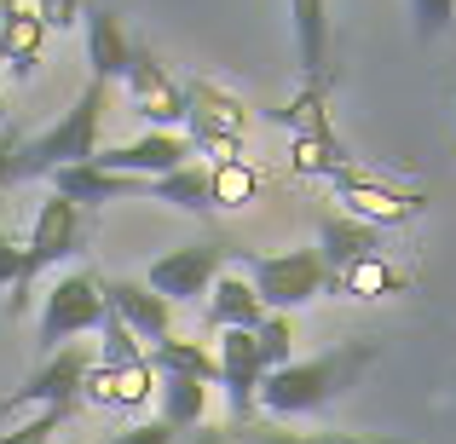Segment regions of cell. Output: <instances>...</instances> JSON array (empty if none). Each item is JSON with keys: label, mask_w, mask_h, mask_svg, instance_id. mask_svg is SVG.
<instances>
[{"label": "cell", "mask_w": 456, "mask_h": 444, "mask_svg": "<svg viewBox=\"0 0 456 444\" xmlns=\"http://www.w3.org/2000/svg\"><path fill=\"white\" fill-rule=\"evenodd\" d=\"M151 197L174 202V208H185V214H214V185H208V167L202 162H185V167H174V174L151 179Z\"/></svg>", "instance_id": "cb8c5ba5"}, {"label": "cell", "mask_w": 456, "mask_h": 444, "mask_svg": "<svg viewBox=\"0 0 456 444\" xmlns=\"http://www.w3.org/2000/svg\"><path fill=\"white\" fill-rule=\"evenodd\" d=\"M76 410H35L23 427H12V433H0V444H53V433L69 422Z\"/></svg>", "instance_id": "f1b7e54d"}, {"label": "cell", "mask_w": 456, "mask_h": 444, "mask_svg": "<svg viewBox=\"0 0 456 444\" xmlns=\"http://www.w3.org/2000/svg\"><path fill=\"white\" fill-rule=\"evenodd\" d=\"M41 46H46V23L35 18L29 0H18V6L6 12V23H0V64L18 81H29L35 64H41Z\"/></svg>", "instance_id": "2e32d148"}, {"label": "cell", "mask_w": 456, "mask_h": 444, "mask_svg": "<svg viewBox=\"0 0 456 444\" xmlns=\"http://www.w3.org/2000/svg\"><path fill=\"white\" fill-rule=\"evenodd\" d=\"M243 127L248 110L214 81H191L185 87V145L191 156H208V167H225L243 156Z\"/></svg>", "instance_id": "3957f363"}, {"label": "cell", "mask_w": 456, "mask_h": 444, "mask_svg": "<svg viewBox=\"0 0 456 444\" xmlns=\"http://www.w3.org/2000/svg\"><path fill=\"white\" fill-rule=\"evenodd\" d=\"M237 444H323V439H306V433H283V427H243Z\"/></svg>", "instance_id": "836d02e7"}, {"label": "cell", "mask_w": 456, "mask_h": 444, "mask_svg": "<svg viewBox=\"0 0 456 444\" xmlns=\"http://www.w3.org/2000/svg\"><path fill=\"white\" fill-rule=\"evenodd\" d=\"M255 346H260V369L266 375H278V369H289L295 364V329H289V318L283 311H266V323L255 329Z\"/></svg>", "instance_id": "83f0119b"}, {"label": "cell", "mask_w": 456, "mask_h": 444, "mask_svg": "<svg viewBox=\"0 0 456 444\" xmlns=\"http://www.w3.org/2000/svg\"><path fill=\"white\" fill-rule=\"evenodd\" d=\"M404 278L387 266V260H358V266L346 271H330V283H323V295H341V300H381V295H399Z\"/></svg>", "instance_id": "7402d4cb"}, {"label": "cell", "mask_w": 456, "mask_h": 444, "mask_svg": "<svg viewBox=\"0 0 456 444\" xmlns=\"http://www.w3.org/2000/svg\"><path fill=\"white\" fill-rule=\"evenodd\" d=\"M87 64H93V81H122L127 64H134V46H127V29L116 23L110 6H93L87 12Z\"/></svg>", "instance_id": "9a60e30c"}, {"label": "cell", "mask_w": 456, "mask_h": 444, "mask_svg": "<svg viewBox=\"0 0 456 444\" xmlns=\"http://www.w3.org/2000/svg\"><path fill=\"white\" fill-rule=\"evenodd\" d=\"M104 311H110L104 306V283L93 278V271H64V278L53 283V295H46L35 341H41V352H58V346L81 341L87 329H99Z\"/></svg>", "instance_id": "8992f818"}, {"label": "cell", "mask_w": 456, "mask_h": 444, "mask_svg": "<svg viewBox=\"0 0 456 444\" xmlns=\"http://www.w3.org/2000/svg\"><path fill=\"white\" fill-rule=\"evenodd\" d=\"M18 145H23V139L12 133V127H0V190L12 185V167H18Z\"/></svg>", "instance_id": "e575fe53"}, {"label": "cell", "mask_w": 456, "mask_h": 444, "mask_svg": "<svg viewBox=\"0 0 456 444\" xmlns=\"http://www.w3.org/2000/svg\"><path fill=\"white\" fill-rule=\"evenodd\" d=\"M87 248V225H81V208L64 197H46L41 208H35V225H29V243H23V278L18 289H12V311L29 306V289L35 278H41L46 266H58V260L81 254Z\"/></svg>", "instance_id": "277c9868"}, {"label": "cell", "mask_w": 456, "mask_h": 444, "mask_svg": "<svg viewBox=\"0 0 456 444\" xmlns=\"http://www.w3.org/2000/svg\"><path fill=\"white\" fill-rule=\"evenodd\" d=\"M156 399H162V422L174 427V433H197L202 427V410H208V387L191 375H156Z\"/></svg>", "instance_id": "603a6c76"}, {"label": "cell", "mask_w": 456, "mask_h": 444, "mask_svg": "<svg viewBox=\"0 0 456 444\" xmlns=\"http://www.w3.org/2000/svg\"><path fill=\"white\" fill-rule=\"evenodd\" d=\"M283 127H295V139H335L330 127V81H306L289 99V110H278Z\"/></svg>", "instance_id": "d4e9b609"}, {"label": "cell", "mask_w": 456, "mask_h": 444, "mask_svg": "<svg viewBox=\"0 0 456 444\" xmlns=\"http://www.w3.org/2000/svg\"><path fill=\"white\" fill-rule=\"evenodd\" d=\"M0 127H6V99H0Z\"/></svg>", "instance_id": "74e56055"}, {"label": "cell", "mask_w": 456, "mask_h": 444, "mask_svg": "<svg viewBox=\"0 0 456 444\" xmlns=\"http://www.w3.org/2000/svg\"><path fill=\"white\" fill-rule=\"evenodd\" d=\"M335 202L346 208V220H358V225H404V220H422L428 214V197L422 190H393V185H381V179H370V174H353V179H335Z\"/></svg>", "instance_id": "30bf717a"}, {"label": "cell", "mask_w": 456, "mask_h": 444, "mask_svg": "<svg viewBox=\"0 0 456 444\" xmlns=\"http://www.w3.org/2000/svg\"><path fill=\"white\" fill-rule=\"evenodd\" d=\"M110 444H174V427L167 422H139V427H127V433H116Z\"/></svg>", "instance_id": "1f68e13d"}, {"label": "cell", "mask_w": 456, "mask_h": 444, "mask_svg": "<svg viewBox=\"0 0 456 444\" xmlns=\"http://www.w3.org/2000/svg\"><path fill=\"white\" fill-rule=\"evenodd\" d=\"M104 306H110V318H122L127 329H134V341H145V346H156V341H167V300L162 295H151L145 283H104Z\"/></svg>", "instance_id": "5bb4252c"}, {"label": "cell", "mask_w": 456, "mask_h": 444, "mask_svg": "<svg viewBox=\"0 0 456 444\" xmlns=\"http://www.w3.org/2000/svg\"><path fill=\"white\" fill-rule=\"evenodd\" d=\"M330 271H323V254L318 248H283V254H255L248 260V289L266 311H295V306H312L323 295Z\"/></svg>", "instance_id": "5b68a950"}, {"label": "cell", "mask_w": 456, "mask_h": 444, "mask_svg": "<svg viewBox=\"0 0 456 444\" xmlns=\"http://www.w3.org/2000/svg\"><path fill=\"white\" fill-rule=\"evenodd\" d=\"M370 364H376V346L346 341L323 358H306V364H289V369H278V375H266L260 392H255V404L272 410V416H312L330 399H341L346 387H358V375H364Z\"/></svg>", "instance_id": "6da1fadb"}, {"label": "cell", "mask_w": 456, "mask_h": 444, "mask_svg": "<svg viewBox=\"0 0 456 444\" xmlns=\"http://www.w3.org/2000/svg\"><path fill=\"white\" fill-rule=\"evenodd\" d=\"M214 358H220V387H225L232 416H237V422H248V416H255V392H260V381H266L255 335H248V329H225L220 346H214Z\"/></svg>", "instance_id": "7c38bea8"}, {"label": "cell", "mask_w": 456, "mask_h": 444, "mask_svg": "<svg viewBox=\"0 0 456 444\" xmlns=\"http://www.w3.org/2000/svg\"><path fill=\"white\" fill-rule=\"evenodd\" d=\"M185 444H237V433H225V427H197Z\"/></svg>", "instance_id": "d590c367"}, {"label": "cell", "mask_w": 456, "mask_h": 444, "mask_svg": "<svg viewBox=\"0 0 456 444\" xmlns=\"http://www.w3.org/2000/svg\"><path fill=\"white\" fill-rule=\"evenodd\" d=\"M122 81H127V104H134V116H145L151 133H179V127H185V87H179L151 52L134 46V64H127Z\"/></svg>", "instance_id": "9c48e42d"}, {"label": "cell", "mask_w": 456, "mask_h": 444, "mask_svg": "<svg viewBox=\"0 0 456 444\" xmlns=\"http://www.w3.org/2000/svg\"><path fill=\"white\" fill-rule=\"evenodd\" d=\"M289 23H295V58H301L306 81H330V6L323 0H289Z\"/></svg>", "instance_id": "d6986e66"}, {"label": "cell", "mask_w": 456, "mask_h": 444, "mask_svg": "<svg viewBox=\"0 0 456 444\" xmlns=\"http://www.w3.org/2000/svg\"><path fill=\"white\" fill-rule=\"evenodd\" d=\"M104 81H87V87L76 93V104H69L64 116H58L46 133L23 139L18 145V167H12V179H53L58 167H81L99 156V127H104Z\"/></svg>", "instance_id": "7a4b0ae2"}, {"label": "cell", "mask_w": 456, "mask_h": 444, "mask_svg": "<svg viewBox=\"0 0 456 444\" xmlns=\"http://www.w3.org/2000/svg\"><path fill=\"white\" fill-rule=\"evenodd\" d=\"M318 254H323V271H346V266H358V260L381 254V231L346 220V214H330L323 231H318Z\"/></svg>", "instance_id": "ac0fdd59"}, {"label": "cell", "mask_w": 456, "mask_h": 444, "mask_svg": "<svg viewBox=\"0 0 456 444\" xmlns=\"http://www.w3.org/2000/svg\"><path fill=\"white\" fill-rule=\"evenodd\" d=\"M151 387H156L151 369H110V364L93 358L87 381H81V399L99 404V410H139V404L151 399Z\"/></svg>", "instance_id": "e0dca14e"}, {"label": "cell", "mask_w": 456, "mask_h": 444, "mask_svg": "<svg viewBox=\"0 0 456 444\" xmlns=\"http://www.w3.org/2000/svg\"><path fill=\"white\" fill-rule=\"evenodd\" d=\"M35 18L46 23V35L53 29H76L81 23V0H35Z\"/></svg>", "instance_id": "4dcf8cb0"}, {"label": "cell", "mask_w": 456, "mask_h": 444, "mask_svg": "<svg viewBox=\"0 0 456 444\" xmlns=\"http://www.w3.org/2000/svg\"><path fill=\"white\" fill-rule=\"evenodd\" d=\"M87 369H93L87 346H58V352L46 358L23 387H12L6 399H0V416H18V410H76Z\"/></svg>", "instance_id": "52a82bcc"}, {"label": "cell", "mask_w": 456, "mask_h": 444, "mask_svg": "<svg viewBox=\"0 0 456 444\" xmlns=\"http://www.w3.org/2000/svg\"><path fill=\"white\" fill-rule=\"evenodd\" d=\"M225 266V243H197V248H174V254H162L156 266L145 271V289L162 295L167 306H185V300H202L214 289V278H220Z\"/></svg>", "instance_id": "ba28073f"}, {"label": "cell", "mask_w": 456, "mask_h": 444, "mask_svg": "<svg viewBox=\"0 0 456 444\" xmlns=\"http://www.w3.org/2000/svg\"><path fill=\"white\" fill-rule=\"evenodd\" d=\"M208 185H214V208H248L260 197V174L237 156L225 167H208Z\"/></svg>", "instance_id": "484cf974"}, {"label": "cell", "mask_w": 456, "mask_h": 444, "mask_svg": "<svg viewBox=\"0 0 456 444\" xmlns=\"http://www.w3.org/2000/svg\"><path fill=\"white\" fill-rule=\"evenodd\" d=\"M99 167H110V174H127V179H162V174H174V167H185L191 162V145H185V133H145V139H127V145H110L99 156H93Z\"/></svg>", "instance_id": "8fae6325"}, {"label": "cell", "mask_w": 456, "mask_h": 444, "mask_svg": "<svg viewBox=\"0 0 456 444\" xmlns=\"http://www.w3.org/2000/svg\"><path fill=\"white\" fill-rule=\"evenodd\" d=\"M53 197L81 202V208H104V202L151 197V185L145 179H127V174H110V167H99V162H81V167H58L53 174Z\"/></svg>", "instance_id": "4fadbf2b"}, {"label": "cell", "mask_w": 456, "mask_h": 444, "mask_svg": "<svg viewBox=\"0 0 456 444\" xmlns=\"http://www.w3.org/2000/svg\"><path fill=\"white\" fill-rule=\"evenodd\" d=\"M145 358H151V375H191V381H220V358L208 352L202 341H179V335H167V341H156L145 346Z\"/></svg>", "instance_id": "44dd1931"}, {"label": "cell", "mask_w": 456, "mask_h": 444, "mask_svg": "<svg viewBox=\"0 0 456 444\" xmlns=\"http://www.w3.org/2000/svg\"><path fill=\"white\" fill-rule=\"evenodd\" d=\"M411 18H416V35H422V41H434V35L451 29L456 0H411Z\"/></svg>", "instance_id": "f546056e"}, {"label": "cell", "mask_w": 456, "mask_h": 444, "mask_svg": "<svg viewBox=\"0 0 456 444\" xmlns=\"http://www.w3.org/2000/svg\"><path fill=\"white\" fill-rule=\"evenodd\" d=\"M323 444H411V439H364V433H330Z\"/></svg>", "instance_id": "8d00e7d4"}, {"label": "cell", "mask_w": 456, "mask_h": 444, "mask_svg": "<svg viewBox=\"0 0 456 444\" xmlns=\"http://www.w3.org/2000/svg\"><path fill=\"white\" fill-rule=\"evenodd\" d=\"M208 329L225 335V329H248L255 335L260 323H266V306L255 300V289H248V278H232V271H220V289H208Z\"/></svg>", "instance_id": "ffe728a7"}, {"label": "cell", "mask_w": 456, "mask_h": 444, "mask_svg": "<svg viewBox=\"0 0 456 444\" xmlns=\"http://www.w3.org/2000/svg\"><path fill=\"white\" fill-rule=\"evenodd\" d=\"M18 278H23V248L0 231V289H18Z\"/></svg>", "instance_id": "d6a6232c"}, {"label": "cell", "mask_w": 456, "mask_h": 444, "mask_svg": "<svg viewBox=\"0 0 456 444\" xmlns=\"http://www.w3.org/2000/svg\"><path fill=\"white\" fill-rule=\"evenodd\" d=\"M99 335H104V346H99V364H110V369H151L145 346L134 341V329H127L122 318H110V311H104Z\"/></svg>", "instance_id": "4316f807"}]
</instances>
